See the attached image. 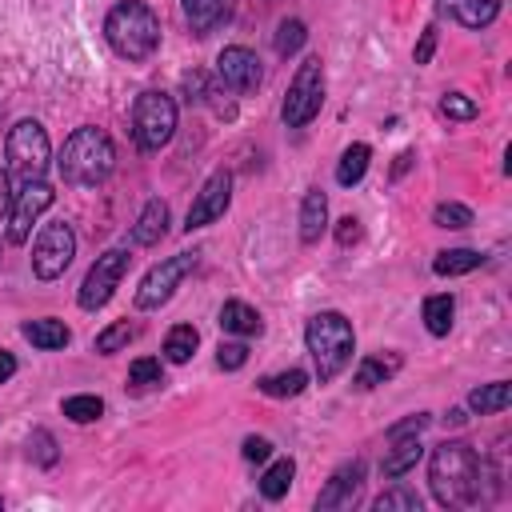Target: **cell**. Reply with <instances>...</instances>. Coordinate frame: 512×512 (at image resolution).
<instances>
[{"label":"cell","instance_id":"4dcf8cb0","mask_svg":"<svg viewBox=\"0 0 512 512\" xmlns=\"http://www.w3.org/2000/svg\"><path fill=\"white\" fill-rule=\"evenodd\" d=\"M128 340H136V324H128V320H116V324H108L96 340H92V348L100 352V356H112V352H120Z\"/></svg>","mask_w":512,"mask_h":512},{"label":"cell","instance_id":"836d02e7","mask_svg":"<svg viewBox=\"0 0 512 512\" xmlns=\"http://www.w3.org/2000/svg\"><path fill=\"white\" fill-rule=\"evenodd\" d=\"M304 40H308L304 20H280V28H276V52H280V56L300 52V48H304Z\"/></svg>","mask_w":512,"mask_h":512},{"label":"cell","instance_id":"484cf974","mask_svg":"<svg viewBox=\"0 0 512 512\" xmlns=\"http://www.w3.org/2000/svg\"><path fill=\"white\" fill-rule=\"evenodd\" d=\"M452 312H456V300H452L448 292L428 296V300H424V328H428L432 336H448V332H452Z\"/></svg>","mask_w":512,"mask_h":512},{"label":"cell","instance_id":"7402d4cb","mask_svg":"<svg viewBox=\"0 0 512 512\" xmlns=\"http://www.w3.org/2000/svg\"><path fill=\"white\" fill-rule=\"evenodd\" d=\"M220 328L236 332V336H252V332H260V312L252 304H244V300H228L220 308Z\"/></svg>","mask_w":512,"mask_h":512},{"label":"cell","instance_id":"d6986e66","mask_svg":"<svg viewBox=\"0 0 512 512\" xmlns=\"http://www.w3.org/2000/svg\"><path fill=\"white\" fill-rule=\"evenodd\" d=\"M424 456V448H420V440L416 436H392V448L384 452V460H380V472L388 476V480H396V476H404L408 468H416V460Z\"/></svg>","mask_w":512,"mask_h":512},{"label":"cell","instance_id":"7a4b0ae2","mask_svg":"<svg viewBox=\"0 0 512 512\" xmlns=\"http://www.w3.org/2000/svg\"><path fill=\"white\" fill-rule=\"evenodd\" d=\"M56 164H60V176H64L68 184L96 188V184H104L108 172L116 168V144H112V136H108L104 128L84 124V128H76V132L64 140Z\"/></svg>","mask_w":512,"mask_h":512},{"label":"cell","instance_id":"d590c367","mask_svg":"<svg viewBox=\"0 0 512 512\" xmlns=\"http://www.w3.org/2000/svg\"><path fill=\"white\" fill-rule=\"evenodd\" d=\"M440 112H444L448 120H472V116H476V100H468L464 92H448V96L440 100Z\"/></svg>","mask_w":512,"mask_h":512},{"label":"cell","instance_id":"f1b7e54d","mask_svg":"<svg viewBox=\"0 0 512 512\" xmlns=\"http://www.w3.org/2000/svg\"><path fill=\"white\" fill-rule=\"evenodd\" d=\"M396 368H400V356H368L356 368V388H376L388 376H396Z\"/></svg>","mask_w":512,"mask_h":512},{"label":"cell","instance_id":"b9f144b4","mask_svg":"<svg viewBox=\"0 0 512 512\" xmlns=\"http://www.w3.org/2000/svg\"><path fill=\"white\" fill-rule=\"evenodd\" d=\"M8 208H12V184H8V172L0 168V220H8Z\"/></svg>","mask_w":512,"mask_h":512},{"label":"cell","instance_id":"d6a6232c","mask_svg":"<svg viewBox=\"0 0 512 512\" xmlns=\"http://www.w3.org/2000/svg\"><path fill=\"white\" fill-rule=\"evenodd\" d=\"M376 512H420V496L412 488H388L372 500Z\"/></svg>","mask_w":512,"mask_h":512},{"label":"cell","instance_id":"9c48e42d","mask_svg":"<svg viewBox=\"0 0 512 512\" xmlns=\"http://www.w3.org/2000/svg\"><path fill=\"white\" fill-rule=\"evenodd\" d=\"M192 268H196V256H192V252H176V256L160 260L156 268H148V276H144L140 288H136V308H140V312H152V308L168 304L172 292L180 288V280H184Z\"/></svg>","mask_w":512,"mask_h":512},{"label":"cell","instance_id":"7bdbcfd3","mask_svg":"<svg viewBox=\"0 0 512 512\" xmlns=\"http://www.w3.org/2000/svg\"><path fill=\"white\" fill-rule=\"evenodd\" d=\"M32 440L40 444V464H52V460H56V452H52V436H48V432H36Z\"/></svg>","mask_w":512,"mask_h":512},{"label":"cell","instance_id":"8992f818","mask_svg":"<svg viewBox=\"0 0 512 512\" xmlns=\"http://www.w3.org/2000/svg\"><path fill=\"white\" fill-rule=\"evenodd\" d=\"M8 168L20 176V180H36L48 172V160H52V144H48V132L40 120H20L8 128Z\"/></svg>","mask_w":512,"mask_h":512},{"label":"cell","instance_id":"ab89813d","mask_svg":"<svg viewBox=\"0 0 512 512\" xmlns=\"http://www.w3.org/2000/svg\"><path fill=\"white\" fill-rule=\"evenodd\" d=\"M240 452H244V460H268V456H272V440H264V436H248Z\"/></svg>","mask_w":512,"mask_h":512},{"label":"cell","instance_id":"30bf717a","mask_svg":"<svg viewBox=\"0 0 512 512\" xmlns=\"http://www.w3.org/2000/svg\"><path fill=\"white\" fill-rule=\"evenodd\" d=\"M128 248H108L104 256H96V264L88 268V276H84V284H80V308L84 312H96V308H104L108 300H112V292H116V284L124 280V272H128Z\"/></svg>","mask_w":512,"mask_h":512},{"label":"cell","instance_id":"8d00e7d4","mask_svg":"<svg viewBox=\"0 0 512 512\" xmlns=\"http://www.w3.org/2000/svg\"><path fill=\"white\" fill-rule=\"evenodd\" d=\"M244 360H248V348H244V344H220V348H216V364H220L224 372L244 368Z\"/></svg>","mask_w":512,"mask_h":512},{"label":"cell","instance_id":"f6af8a7d","mask_svg":"<svg viewBox=\"0 0 512 512\" xmlns=\"http://www.w3.org/2000/svg\"><path fill=\"white\" fill-rule=\"evenodd\" d=\"M408 164H412V152H404V156L396 160V168H392V176H404V168H408Z\"/></svg>","mask_w":512,"mask_h":512},{"label":"cell","instance_id":"e575fe53","mask_svg":"<svg viewBox=\"0 0 512 512\" xmlns=\"http://www.w3.org/2000/svg\"><path fill=\"white\" fill-rule=\"evenodd\" d=\"M432 220H436L440 228H468V224H472V208H464V204H456V200H444V204H436Z\"/></svg>","mask_w":512,"mask_h":512},{"label":"cell","instance_id":"ac0fdd59","mask_svg":"<svg viewBox=\"0 0 512 512\" xmlns=\"http://www.w3.org/2000/svg\"><path fill=\"white\" fill-rule=\"evenodd\" d=\"M328 228V196L320 188H308L304 200H300V240L304 244H316Z\"/></svg>","mask_w":512,"mask_h":512},{"label":"cell","instance_id":"52a82bcc","mask_svg":"<svg viewBox=\"0 0 512 512\" xmlns=\"http://www.w3.org/2000/svg\"><path fill=\"white\" fill-rule=\"evenodd\" d=\"M320 104H324V64H320V56H308L296 68L292 84H288V96H284L280 116H284L288 128H304L308 120H316Z\"/></svg>","mask_w":512,"mask_h":512},{"label":"cell","instance_id":"83f0119b","mask_svg":"<svg viewBox=\"0 0 512 512\" xmlns=\"http://www.w3.org/2000/svg\"><path fill=\"white\" fill-rule=\"evenodd\" d=\"M480 252H472V248H448V252H440L436 260H432V272L436 276H464V272H472V268H480Z\"/></svg>","mask_w":512,"mask_h":512},{"label":"cell","instance_id":"ffe728a7","mask_svg":"<svg viewBox=\"0 0 512 512\" xmlns=\"http://www.w3.org/2000/svg\"><path fill=\"white\" fill-rule=\"evenodd\" d=\"M20 332H24V340H28L32 348H44V352H56V348H64V344L72 340L68 324H64V320H52V316H44V320H28Z\"/></svg>","mask_w":512,"mask_h":512},{"label":"cell","instance_id":"f546056e","mask_svg":"<svg viewBox=\"0 0 512 512\" xmlns=\"http://www.w3.org/2000/svg\"><path fill=\"white\" fill-rule=\"evenodd\" d=\"M156 384H164V368H160V360H156V356H140V360H132V368H128V388L148 392V388H156Z\"/></svg>","mask_w":512,"mask_h":512},{"label":"cell","instance_id":"ba28073f","mask_svg":"<svg viewBox=\"0 0 512 512\" xmlns=\"http://www.w3.org/2000/svg\"><path fill=\"white\" fill-rule=\"evenodd\" d=\"M72 256H76V232H72V224L68 220H48L36 232V240H32V272L40 280H56V276L68 272Z\"/></svg>","mask_w":512,"mask_h":512},{"label":"cell","instance_id":"2e32d148","mask_svg":"<svg viewBox=\"0 0 512 512\" xmlns=\"http://www.w3.org/2000/svg\"><path fill=\"white\" fill-rule=\"evenodd\" d=\"M440 16L464 24V28H488L500 16V0H436Z\"/></svg>","mask_w":512,"mask_h":512},{"label":"cell","instance_id":"d4e9b609","mask_svg":"<svg viewBox=\"0 0 512 512\" xmlns=\"http://www.w3.org/2000/svg\"><path fill=\"white\" fill-rule=\"evenodd\" d=\"M292 476H296V464H292V456H280V460H272V464H268V472L260 476V496H264V500H280V496H288V488H292Z\"/></svg>","mask_w":512,"mask_h":512},{"label":"cell","instance_id":"5bb4252c","mask_svg":"<svg viewBox=\"0 0 512 512\" xmlns=\"http://www.w3.org/2000/svg\"><path fill=\"white\" fill-rule=\"evenodd\" d=\"M360 488H364V460H344L332 476H328V484L320 488V496H316V508H352L356 504V496H360Z\"/></svg>","mask_w":512,"mask_h":512},{"label":"cell","instance_id":"4fadbf2b","mask_svg":"<svg viewBox=\"0 0 512 512\" xmlns=\"http://www.w3.org/2000/svg\"><path fill=\"white\" fill-rule=\"evenodd\" d=\"M216 76H220L224 88H232V92H256L260 80H264V68H260V60H256L252 48L232 44V48H224V52L216 56Z\"/></svg>","mask_w":512,"mask_h":512},{"label":"cell","instance_id":"ee69618b","mask_svg":"<svg viewBox=\"0 0 512 512\" xmlns=\"http://www.w3.org/2000/svg\"><path fill=\"white\" fill-rule=\"evenodd\" d=\"M12 372H16V356L0 348V384H4V380H12Z\"/></svg>","mask_w":512,"mask_h":512},{"label":"cell","instance_id":"74e56055","mask_svg":"<svg viewBox=\"0 0 512 512\" xmlns=\"http://www.w3.org/2000/svg\"><path fill=\"white\" fill-rule=\"evenodd\" d=\"M428 412H416V416H408V420H400V424H392L388 428V436H420V428H428Z\"/></svg>","mask_w":512,"mask_h":512},{"label":"cell","instance_id":"e0dca14e","mask_svg":"<svg viewBox=\"0 0 512 512\" xmlns=\"http://www.w3.org/2000/svg\"><path fill=\"white\" fill-rule=\"evenodd\" d=\"M164 232H168V204H164L160 196H152V200L144 204V212L136 216V224H132V244L152 248V244L164 240Z\"/></svg>","mask_w":512,"mask_h":512},{"label":"cell","instance_id":"6da1fadb","mask_svg":"<svg viewBox=\"0 0 512 512\" xmlns=\"http://www.w3.org/2000/svg\"><path fill=\"white\" fill-rule=\"evenodd\" d=\"M428 484L432 496L444 508H472L484 500L480 484H484V460L476 456L472 444L464 440H444L432 460H428Z\"/></svg>","mask_w":512,"mask_h":512},{"label":"cell","instance_id":"5b68a950","mask_svg":"<svg viewBox=\"0 0 512 512\" xmlns=\"http://www.w3.org/2000/svg\"><path fill=\"white\" fill-rule=\"evenodd\" d=\"M176 132V100L168 92H140L132 108V136L140 152H160Z\"/></svg>","mask_w":512,"mask_h":512},{"label":"cell","instance_id":"8fae6325","mask_svg":"<svg viewBox=\"0 0 512 512\" xmlns=\"http://www.w3.org/2000/svg\"><path fill=\"white\" fill-rule=\"evenodd\" d=\"M52 184L44 176L36 180H24L20 192H12V208H8V240L12 244H24L32 236V224L52 208Z\"/></svg>","mask_w":512,"mask_h":512},{"label":"cell","instance_id":"f35d334b","mask_svg":"<svg viewBox=\"0 0 512 512\" xmlns=\"http://www.w3.org/2000/svg\"><path fill=\"white\" fill-rule=\"evenodd\" d=\"M432 52H436V24H428L424 32H420V44H416V64H428L432 60Z\"/></svg>","mask_w":512,"mask_h":512},{"label":"cell","instance_id":"9a60e30c","mask_svg":"<svg viewBox=\"0 0 512 512\" xmlns=\"http://www.w3.org/2000/svg\"><path fill=\"white\" fill-rule=\"evenodd\" d=\"M180 4H184V20H188V28H192L196 36L216 32V28L228 24L232 12H236V0H180Z\"/></svg>","mask_w":512,"mask_h":512},{"label":"cell","instance_id":"44dd1931","mask_svg":"<svg viewBox=\"0 0 512 512\" xmlns=\"http://www.w3.org/2000/svg\"><path fill=\"white\" fill-rule=\"evenodd\" d=\"M368 160H372V148L368 144H348L344 156H340V164H336V184L340 188H356L364 180V172H368Z\"/></svg>","mask_w":512,"mask_h":512},{"label":"cell","instance_id":"60d3db41","mask_svg":"<svg viewBox=\"0 0 512 512\" xmlns=\"http://www.w3.org/2000/svg\"><path fill=\"white\" fill-rule=\"evenodd\" d=\"M336 240H340V248H348V244H356V240H360V220H352V216H344V220L336 224Z\"/></svg>","mask_w":512,"mask_h":512},{"label":"cell","instance_id":"1f68e13d","mask_svg":"<svg viewBox=\"0 0 512 512\" xmlns=\"http://www.w3.org/2000/svg\"><path fill=\"white\" fill-rule=\"evenodd\" d=\"M64 416L72 420V424H92V420H100L104 416V400L100 396H68L64 400Z\"/></svg>","mask_w":512,"mask_h":512},{"label":"cell","instance_id":"3957f363","mask_svg":"<svg viewBox=\"0 0 512 512\" xmlns=\"http://www.w3.org/2000/svg\"><path fill=\"white\" fill-rule=\"evenodd\" d=\"M104 40L120 60H148L160 48V20L144 0H120L104 20Z\"/></svg>","mask_w":512,"mask_h":512},{"label":"cell","instance_id":"277c9868","mask_svg":"<svg viewBox=\"0 0 512 512\" xmlns=\"http://www.w3.org/2000/svg\"><path fill=\"white\" fill-rule=\"evenodd\" d=\"M304 340H308V352L316 360V376L320 380L340 376L344 364L352 360V348H356L352 324L340 312H316L308 320V328H304Z\"/></svg>","mask_w":512,"mask_h":512},{"label":"cell","instance_id":"7c38bea8","mask_svg":"<svg viewBox=\"0 0 512 512\" xmlns=\"http://www.w3.org/2000/svg\"><path fill=\"white\" fill-rule=\"evenodd\" d=\"M228 204H232V172H212L208 180H204V188L196 192V200H192V208H188V220H184V228L192 232V228H204V224H212V220H220L224 212H228Z\"/></svg>","mask_w":512,"mask_h":512},{"label":"cell","instance_id":"cb8c5ba5","mask_svg":"<svg viewBox=\"0 0 512 512\" xmlns=\"http://www.w3.org/2000/svg\"><path fill=\"white\" fill-rule=\"evenodd\" d=\"M508 400H512V388H508V380H492V384H480V388H472V396H468V408H472V412H480V416H488V412H504V408H508Z\"/></svg>","mask_w":512,"mask_h":512},{"label":"cell","instance_id":"4316f807","mask_svg":"<svg viewBox=\"0 0 512 512\" xmlns=\"http://www.w3.org/2000/svg\"><path fill=\"white\" fill-rule=\"evenodd\" d=\"M196 344H200V332H196L192 324H176V328L164 336V356H168V364H188L192 352H196Z\"/></svg>","mask_w":512,"mask_h":512},{"label":"cell","instance_id":"603a6c76","mask_svg":"<svg viewBox=\"0 0 512 512\" xmlns=\"http://www.w3.org/2000/svg\"><path fill=\"white\" fill-rule=\"evenodd\" d=\"M256 388H260L264 396H272V400H288V396H300V392L308 388V372H304V368H288V372L264 376Z\"/></svg>","mask_w":512,"mask_h":512}]
</instances>
